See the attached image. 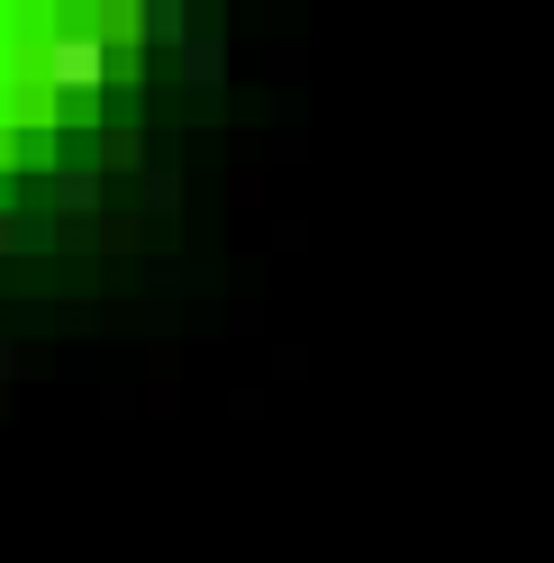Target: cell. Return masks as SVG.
Returning a JSON list of instances; mask_svg holds the SVG:
<instances>
[{
	"label": "cell",
	"mask_w": 554,
	"mask_h": 563,
	"mask_svg": "<svg viewBox=\"0 0 554 563\" xmlns=\"http://www.w3.org/2000/svg\"><path fill=\"white\" fill-rule=\"evenodd\" d=\"M55 200H64V209H100V173H91V164H64V173H55Z\"/></svg>",
	"instance_id": "cell-6"
},
{
	"label": "cell",
	"mask_w": 554,
	"mask_h": 563,
	"mask_svg": "<svg viewBox=\"0 0 554 563\" xmlns=\"http://www.w3.org/2000/svg\"><path fill=\"white\" fill-rule=\"evenodd\" d=\"M0 255H55V219H27V209H0Z\"/></svg>",
	"instance_id": "cell-4"
},
{
	"label": "cell",
	"mask_w": 554,
	"mask_h": 563,
	"mask_svg": "<svg viewBox=\"0 0 554 563\" xmlns=\"http://www.w3.org/2000/svg\"><path fill=\"white\" fill-rule=\"evenodd\" d=\"M37 74H46V91H100L119 74V46L100 37V27H55L46 55H37Z\"/></svg>",
	"instance_id": "cell-1"
},
{
	"label": "cell",
	"mask_w": 554,
	"mask_h": 563,
	"mask_svg": "<svg viewBox=\"0 0 554 563\" xmlns=\"http://www.w3.org/2000/svg\"><path fill=\"white\" fill-rule=\"evenodd\" d=\"M146 209H155V219H173V209H182V173H173V164L146 173Z\"/></svg>",
	"instance_id": "cell-7"
},
{
	"label": "cell",
	"mask_w": 554,
	"mask_h": 563,
	"mask_svg": "<svg viewBox=\"0 0 554 563\" xmlns=\"http://www.w3.org/2000/svg\"><path fill=\"white\" fill-rule=\"evenodd\" d=\"M0 155H10V164H27V173H55V128H46V119H27V128H10V136H0Z\"/></svg>",
	"instance_id": "cell-5"
},
{
	"label": "cell",
	"mask_w": 554,
	"mask_h": 563,
	"mask_svg": "<svg viewBox=\"0 0 554 563\" xmlns=\"http://www.w3.org/2000/svg\"><path fill=\"white\" fill-rule=\"evenodd\" d=\"M10 364H19V345H10V336H0V382H10Z\"/></svg>",
	"instance_id": "cell-8"
},
{
	"label": "cell",
	"mask_w": 554,
	"mask_h": 563,
	"mask_svg": "<svg viewBox=\"0 0 554 563\" xmlns=\"http://www.w3.org/2000/svg\"><path fill=\"white\" fill-rule=\"evenodd\" d=\"M136 37L146 46H191V10L182 0H146V10H136Z\"/></svg>",
	"instance_id": "cell-3"
},
{
	"label": "cell",
	"mask_w": 554,
	"mask_h": 563,
	"mask_svg": "<svg viewBox=\"0 0 554 563\" xmlns=\"http://www.w3.org/2000/svg\"><path fill=\"white\" fill-rule=\"evenodd\" d=\"M182 82H191V91H219V82H228V46H219V27H200V37L182 46Z\"/></svg>",
	"instance_id": "cell-2"
}]
</instances>
